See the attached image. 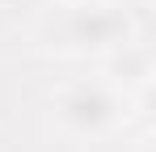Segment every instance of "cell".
<instances>
[{
    "label": "cell",
    "mask_w": 156,
    "mask_h": 152,
    "mask_svg": "<svg viewBox=\"0 0 156 152\" xmlns=\"http://www.w3.org/2000/svg\"><path fill=\"white\" fill-rule=\"evenodd\" d=\"M127 97L105 80H72L55 93V118L72 135H105L127 123Z\"/></svg>",
    "instance_id": "obj_1"
},
{
    "label": "cell",
    "mask_w": 156,
    "mask_h": 152,
    "mask_svg": "<svg viewBox=\"0 0 156 152\" xmlns=\"http://www.w3.org/2000/svg\"><path fill=\"white\" fill-rule=\"evenodd\" d=\"M59 42L72 55H110L135 42V21L118 4H101V0L72 4V13L59 25Z\"/></svg>",
    "instance_id": "obj_2"
},
{
    "label": "cell",
    "mask_w": 156,
    "mask_h": 152,
    "mask_svg": "<svg viewBox=\"0 0 156 152\" xmlns=\"http://www.w3.org/2000/svg\"><path fill=\"white\" fill-rule=\"evenodd\" d=\"M59 4H68V9H72V4H89V0H59Z\"/></svg>",
    "instance_id": "obj_3"
}]
</instances>
